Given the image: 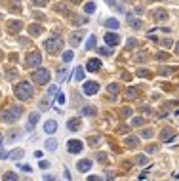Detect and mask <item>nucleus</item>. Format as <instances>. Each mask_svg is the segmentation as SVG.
Wrapping results in <instances>:
<instances>
[{"label": "nucleus", "mask_w": 179, "mask_h": 181, "mask_svg": "<svg viewBox=\"0 0 179 181\" xmlns=\"http://www.w3.org/2000/svg\"><path fill=\"white\" fill-rule=\"evenodd\" d=\"M13 92H15L17 99H23V101L31 99V96H33V88H31V84H29V82H19L15 88H13Z\"/></svg>", "instance_id": "1"}, {"label": "nucleus", "mask_w": 179, "mask_h": 181, "mask_svg": "<svg viewBox=\"0 0 179 181\" xmlns=\"http://www.w3.org/2000/svg\"><path fill=\"white\" fill-rule=\"evenodd\" d=\"M21 117V107H10L8 111H2L0 113V118L4 122H13Z\"/></svg>", "instance_id": "2"}, {"label": "nucleus", "mask_w": 179, "mask_h": 181, "mask_svg": "<svg viewBox=\"0 0 179 181\" xmlns=\"http://www.w3.org/2000/svg\"><path fill=\"white\" fill-rule=\"evenodd\" d=\"M44 48H46V52H50V54H55V52H59V50L63 48V40L59 38V36L48 38V40L44 42Z\"/></svg>", "instance_id": "3"}, {"label": "nucleus", "mask_w": 179, "mask_h": 181, "mask_svg": "<svg viewBox=\"0 0 179 181\" xmlns=\"http://www.w3.org/2000/svg\"><path fill=\"white\" fill-rule=\"evenodd\" d=\"M31 80L36 82V84H46L50 80V71L48 69H38V71L31 72Z\"/></svg>", "instance_id": "4"}, {"label": "nucleus", "mask_w": 179, "mask_h": 181, "mask_svg": "<svg viewBox=\"0 0 179 181\" xmlns=\"http://www.w3.org/2000/svg\"><path fill=\"white\" fill-rule=\"evenodd\" d=\"M40 63H42V55H40V54H36V52L29 54V55H27V59H25V65H27V67H31V69L38 67Z\"/></svg>", "instance_id": "5"}, {"label": "nucleus", "mask_w": 179, "mask_h": 181, "mask_svg": "<svg viewBox=\"0 0 179 181\" xmlns=\"http://www.w3.org/2000/svg\"><path fill=\"white\" fill-rule=\"evenodd\" d=\"M97 90H99V84L97 82H86L84 84V93L86 96H94V93H97Z\"/></svg>", "instance_id": "6"}, {"label": "nucleus", "mask_w": 179, "mask_h": 181, "mask_svg": "<svg viewBox=\"0 0 179 181\" xmlns=\"http://www.w3.org/2000/svg\"><path fill=\"white\" fill-rule=\"evenodd\" d=\"M105 42H107L109 46H116L118 42H120V36H118L116 33H107V34H105Z\"/></svg>", "instance_id": "7"}, {"label": "nucleus", "mask_w": 179, "mask_h": 181, "mask_svg": "<svg viewBox=\"0 0 179 181\" xmlns=\"http://www.w3.org/2000/svg\"><path fill=\"white\" fill-rule=\"evenodd\" d=\"M67 149H69V153H80L82 151V143L80 141H74V139H71L69 143H67Z\"/></svg>", "instance_id": "8"}, {"label": "nucleus", "mask_w": 179, "mask_h": 181, "mask_svg": "<svg viewBox=\"0 0 179 181\" xmlns=\"http://www.w3.org/2000/svg\"><path fill=\"white\" fill-rule=\"evenodd\" d=\"M38 118H40V114H38V113H33L31 117H29V122H27V130H29V132H33V130H34V126H36Z\"/></svg>", "instance_id": "9"}, {"label": "nucleus", "mask_w": 179, "mask_h": 181, "mask_svg": "<svg viewBox=\"0 0 179 181\" xmlns=\"http://www.w3.org/2000/svg\"><path fill=\"white\" fill-rule=\"evenodd\" d=\"M86 67H88V71H90V72H95V71L101 69V61H99V59H90Z\"/></svg>", "instance_id": "10"}, {"label": "nucleus", "mask_w": 179, "mask_h": 181, "mask_svg": "<svg viewBox=\"0 0 179 181\" xmlns=\"http://www.w3.org/2000/svg\"><path fill=\"white\" fill-rule=\"evenodd\" d=\"M55 130H57V122L55 120H48L44 124V132L46 134H55Z\"/></svg>", "instance_id": "11"}, {"label": "nucleus", "mask_w": 179, "mask_h": 181, "mask_svg": "<svg viewBox=\"0 0 179 181\" xmlns=\"http://www.w3.org/2000/svg\"><path fill=\"white\" fill-rule=\"evenodd\" d=\"M153 17L156 21H164V19H168V12L166 10H156V12H153Z\"/></svg>", "instance_id": "12"}, {"label": "nucleus", "mask_w": 179, "mask_h": 181, "mask_svg": "<svg viewBox=\"0 0 179 181\" xmlns=\"http://www.w3.org/2000/svg\"><path fill=\"white\" fill-rule=\"evenodd\" d=\"M76 168H78V172H88L91 168V160H80Z\"/></svg>", "instance_id": "13"}, {"label": "nucleus", "mask_w": 179, "mask_h": 181, "mask_svg": "<svg viewBox=\"0 0 179 181\" xmlns=\"http://www.w3.org/2000/svg\"><path fill=\"white\" fill-rule=\"evenodd\" d=\"M67 128H69V132H76L78 128H80V122H78L76 118H73V120H69V124H67Z\"/></svg>", "instance_id": "14"}, {"label": "nucleus", "mask_w": 179, "mask_h": 181, "mask_svg": "<svg viewBox=\"0 0 179 181\" xmlns=\"http://www.w3.org/2000/svg\"><path fill=\"white\" fill-rule=\"evenodd\" d=\"M162 141H168V139H171V137H174V132H171V128H166V130H164V132H162Z\"/></svg>", "instance_id": "15"}, {"label": "nucleus", "mask_w": 179, "mask_h": 181, "mask_svg": "<svg viewBox=\"0 0 179 181\" xmlns=\"http://www.w3.org/2000/svg\"><path fill=\"white\" fill-rule=\"evenodd\" d=\"M107 27L114 31V29H118V27H120V23H118V21L114 19V17H111V19H107Z\"/></svg>", "instance_id": "16"}, {"label": "nucleus", "mask_w": 179, "mask_h": 181, "mask_svg": "<svg viewBox=\"0 0 179 181\" xmlns=\"http://www.w3.org/2000/svg\"><path fill=\"white\" fill-rule=\"evenodd\" d=\"M29 33H31L33 36H36V34L42 33V27H38V25H31V27H29Z\"/></svg>", "instance_id": "17"}, {"label": "nucleus", "mask_w": 179, "mask_h": 181, "mask_svg": "<svg viewBox=\"0 0 179 181\" xmlns=\"http://www.w3.org/2000/svg\"><path fill=\"white\" fill-rule=\"evenodd\" d=\"M82 114H86V117H94V114H95V107H84Z\"/></svg>", "instance_id": "18"}, {"label": "nucleus", "mask_w": 179, "mask_h": 181, "mask_svg": "<svg viewBox=\"0 0 179 181\" xmlns=\"http://www.w3.org/2000/svg\"><path fill=\"white\" fill-rule=\"evenodd\" d=\"M21 29V23L19 21H12V25H10V33H17Z\"/></svg>", "instance_id": "19"}, {"label": "nucleus", "mask_w": 179, "mask_h": 181, "mask_svg": "<svg viewBox=\"0 0 179 181\" xmlns=\"http://www.w3.org/2000/svg\"><path fill=\"white\" fill-rule=\"evenodd\" d=\"M80 40H82V33H78V34H74V36H73L71 44H73V46H78V44H80Z\"/></svg>", "instance_id": "20"}, {"label": "nucleus", "mask_w": 179, "mask_h": 181, "mask_svg": "<svg viewBox=\"0 0 179 181\" xmlns=\"http://www.w3.org/2000/svg\"><path fill=\"white\" fill-rule=\"evenodd\" d=\"M84 10H86V13H94L95 12V4L94 2H88V4L84 6Z\"/></svg>", "instance_id": "21"}, {"label": "nucleus", "mask_w": 179, "mask_h": 181, "mask_svg": "<svg viewBox=\"0 0 179 181\" xmlns=\"http://www.w3.org/2000/svg\"><path fill=\"white\" fill-rule=\"evenodd\" d=\"M74 78H76V80H82V78H84V71H82V67H76V71H74Z\"/></svg>", "instance_id": "22"}, {"label": "nucleus", "mask_w": 179, "mask_h": 181, "mask_svg": "<svg viewBox=\"0 0 179 181\" xmlns=\"http://www.w3.org/2000/svg\"><path fill=\"white\" fill-rule=\"evenodd\" d=\"M118 84H109V88H107V92H109V93H112V96H114V93H118Z\"/></svg>", "instance_id": "23"}, {"label": "nucleus", "mask_w": 179, "mask_h": 181, "mask_svg": "<svg viewBox=\"0 0 179 181\" xmlns=\"http://www.w3.org/2000/svg\"><path fill=\"white\" fill-rule=\"evenodd\" d=\"M86 48H88V50L95 48V36H90V38H88V42H86Z\"/></svg>", "instance_id": "24"}, {"label": "nucleus", "mask_w": 179, "mask_h": 181, "mask_svg": "<svg viewBox=\"0 0 179 181\" xmlns=\"http://www.w3.org/2000/svg\"><path fill=\"white\" fill-rule=\"evenodd\" d=\"M137 143H139L137 137H128V139H126V145H130V147H135Z\"/></svg>", "instance_id": "25"}, {"label": "nucleus", "mask_w": 179, "mask_h": 181, "mask_svg": "<svg viewBox=\"0 0 179 181\" xmlns=\"http://www.w3.org/2000/svg\"><path fill=\"white\" fill-rule=\"evenodd\" d=\"M46 147H48V151H55L57 149V143L53 139H50V141H46Z\"/></svg>", "instance_id": "26"}, {"label": "nucleus", "mask_w": 179, "mask_h": 181, "mask_svg": "<svg viewBox=\"0 0 179 181\" xmlns=\"http://www.w3.org/2000/svg\"><path fill=\"white\" fill-rule=\"evenodd\" d=\"M63 61H65V63L73 61V52H71V50H69V52H65V54H63Z\"/></svg>", "instance_id": "27"}, {"label": "nucleus", "mask_w": 179, "mask_h": 181, "mask_svg": "<svg viewBox=\"0 0 179 181\" xmlns=\"http://www.w3.org/2000/svg\"><path fill=\"white\" fill-rule=\"evenodd\" d=\"M126 96H128V99H133L135 96H137V90H135V88H130V90L126 92Z\"/></svg>", "instance_id": "28"}, {"label": "nucleus", "mask_w": 179, "mask_h": 181, "mask_svg": "<svg viewBox=\"0 0 179 181\" xmlns=\"http://www.w3.org/2000/svg\"><path fill=\"white\" fill-rule=\"evenodd\" d=\"M57 103H59V105H63V103H65V93H63V92H59V93H57Z\"/></svg>", "instance_id": "29"}, {"label": "nucleus", "mask_w": 179, "mask_h": 181, "mask_svg": "<svg viewBox=\"0 0 179 181\" xmlns=\"http://www.w3.org/2000/svg\"><path fill=\"white\" fill-rule=\"evenodd\" d=\"M4 179H6V181H12V179H17V176H15L13 172H8V173L4 176Z\"/></svg>", "instance_id": "30"}, {"label": "nucleus", "mask_w": 179, "mask_h": 181, "mask_svg": "<svg viewBox=\"0 0 179 181\" xmlns=\"http://www.w3.org/2000/svg\"><path fill=\"white\" fill-rule=\"evenodd\" d=\"M99 54L101 55H111L112 52H111V48H99Z\"/></svg>", "instance_id": "31"}, {"label": "nucleus", "mask_w": 179, "mask_h": 181, "mask_svg": "<svg viewBox=\"0 0 179 181\" xmlns=\"http://www.w3.org/2000/svg\"><path fill=\"white\" fill-rule=\"evenodd\" d=\"M137 164H141V166H143V164H147V156H145V155L137 156Z\"/></svg>", "instance_id": "32"}, {"label": "nucleus", "mask_w": 179, "mask_h": 181, "mask_svg": "<svg viewBox=\"0 0 179 181\" xmlns=\"http://www.w3.org/2000/svg\"><path fill=\"white\" fill-rule=\"evenodd\" d=\"M12 156H13V158H21V156H23V151H13Z\"/></svg>", "instance_id": "33"}, {"label": "nucleus", "mask_w": 179, "mask_h": 181, "mask_svg": "<svg viewBox=\"0 0 179 181\" xmlns=\"http://www.w3.org/2000/svg\"><path fill=\"white\" fill-rule=\"evenodd\" d=\"M171 44H174V42H171L170 38L168 40H162V46H166V48H171Z\"/></svg>", "instance_id": "34"}, {"label": "nucleus", "mask_w": 179, "mask_h": 181, "mask_svg": "<svg viewBox=\"0 0 179 181\" xmlns=\"http://www.w3.org/2000/svg\"><path fill=\"white\" fill-rule=\"evenodd\" d=\"M143 124V118H133V126H141Z\"/></svg>", "instance_id": "35"}, {"label": "nucleus", "mask_w": 179, "mask_h": 181, "mask_svg": "<svg viewBox=\"0 0 179 181\" xmlns=\"http://www.w3.org/2000/svg\"><path fill=\"white\" fill-rule=\"evenodd\" d=\"M97 158H99L101 162H105V160H107V155H105V153H99V155H97Z\"/></svg>", "instance_id": "36"}, {"label": "nucleus", "mask_w": 179, "mask_h": 181, "mask_svg": "<svg viewBox=\"0 0 179 181\" xmlns=\"http://www.w3.org/2000/svg\"><path fill=\"white\" fill-rule=\"evenodd\" d=\"M46 2H48V0H34V4H36V6H46Z\"/></svg>", "instance_id": "37"}, {"label": "nucleus", "mask_w": 179, "mask_h": 181, "mask_svg": "<svg viewBox=\"0 0 179 181\" xmlns=\"http://www.w3.org/2000/svg\"><path fill=\"white\" fill-rule=\"evenodd\" d=\"M107 2L111 4V8H116V10H118V6H116V2H114V0H107Z\"/></svg>", "instance_id": "38"}, {"label": "nucleus", "mask_w": 179, "mask_h": 181, "mask_svg": "<svg viewBox=\"0 0 179 181\" xmlns=\"http://www.w3.org/2000/svg\"><path fill=\"white\" fill-rule=\"evenodd\" d=\"M21 170H25V172H31V166H27V164H23V166H21Z\"/></svg>", "instance_id": "39"}, {"label": "nucleus", "mask_w": 179, "mask_h": 181, "mask_svg": "<svg viewBox=\"0 0 179 181\" xmlns=\"http://www.w3.org/2000/svg\"><path fill=\"white\" fill-rule=\"evenodd\" d=\"M137 75H139V76H147L149 72H147V71H137Z\"/></svg>", "instance_id": "40"}, {"label": "nucleus", "mask_w": 179, "mask_h": 181, "mask_svg": "<svg viewBox=\"0 0 179 181\" xmlns=\"http://www.w3.org/2000/svg\"><path fill=\"white\" fill-rule=\"evenodd\" d=\"M48 166H50V164H48L46 160H42V162H40V168H48Z\"/></svg>", "instance_id": "41"}, {"label": "nucleus", "mask_w": 179, "mask_h": 181, "mask_svg": "<svg viewBox=\"0 0 179 181\" xmlns=\"http://www.w3.org/2000/svg\"><path fill=\"white\" fill-rule=\"evenodd\" d=\"M0 147H2V135H0Z\"/></svg>", "instance_id": "42"}, {"label": "nucleus", "mask_w": 179, "mask_h": 181, "mask_svg": "<svg viewBox=\"0 0 179 181\" xmlns=\"http://www.w3.org/2000/svg\"><path fill=\"white\" fill-rule=\"evenodd\" d=\"M175 50H177V54H179V44H177V48H175Z\"/></svg>", "instance_id": "43"}, {"label": "nucleus", "mask_w": 179, "mask_h": 181, "mask_svg": "<svg viewBox=\"0 0 179 181\" xmlns=\"http://www.w3.org/2000/svg\"><path fill=\"white\" fill-rule=\"evenodd\" d=\"M0 19H2V16H0Z\"/></svg>", "instance_id": "44"}]
</instances>
